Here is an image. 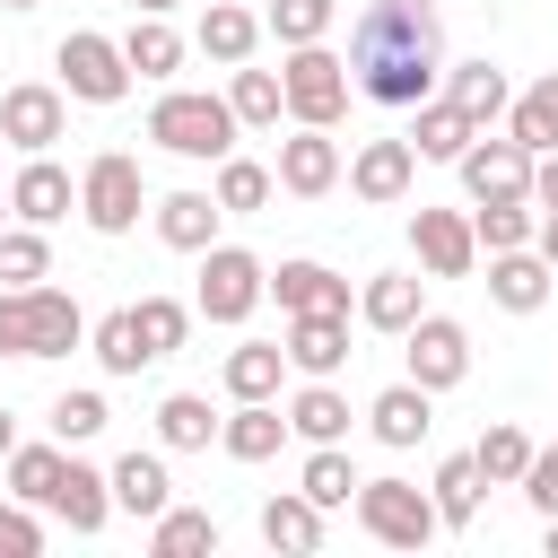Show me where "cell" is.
<instances>
[{"mask_svg":"<svg viewBox=\"0 0 558 558\" xmlns=\"http://www.w3.org/2000/svg\"><path fill=\"white\" fill-rule=\"evenodd\" d=\"M445 78V26L427 0H366L349 26V87L384 113L427 105Z\"/></svg>","mask_w":558,"mask_h":558,"instance_id":"6da1fadb","label":"cell"},{"mask_svg":"<svg viewBox=\"0 0 558 558\" xmlns=\"http://www.w3.org/2000/svg\"><path fill=\"white\" fill-rule=\"evenodd\" d=\"M87 340V314L70 288H0V357H70Z\"/></svg>","mask_w":558,"mask_h":558,"instance_id":"7a4b0ae2","label":"cell"},{"mask_svg":"<svg viewBox=\"0 0 558 558\" xmlns=\"http://www.w3.org/2000/svg\"><path fill=\"white\" fill-rule=\"evenodd\" d=\"M235 105L227 96H209V87H166L157 105H148V140L166 148V157H192V166H218L227 148H235Z\"/></svg>","mask_w":558,"mask_h":558,"instance_id":"3957f363","label":"cell"},{"mask_svg":"<svg viewBox=\"0 0 558 558\" xmlns=\"http://www.w3.org/2000/svg\"><path fill=\"white\" fill-rule=\"evenodd\" d=\"M140 209H148L140 157H131V148H96V157L78 166V218H87L96 235H131V227H140Z\"/></svg>","mask_w":558,"mask_h":558,"instance_id":"277c9868","label":"cell"},{"mask_svg":"<svg viewBox=\"0 0 558 558\" xmlns=\"http://www.w3.org/2000/svg\"><path fill=\"white\" fill-rule=\"evenodd\" d=\"M357 523H366V541H384V549H427L445 523H436V497L427 488H410V480H357Z\"/></svg>","mask_w":558,"mask_h":558,"instance_id":"5b68a950","label":"cell"},{"mask_svg":"<svg viewBox=\"0 0 558 558\" xmlns=\"http://www.w3.org/2000/svg\"><path fill=\"white\" fill-rule=\"evenodd\" d=\"M279 96H288V122H314V131H331V122L349 113V61H340V52H323V44H288Z\"/></svg>","mask_w":558,"mask_h":558,"instance_id":"8992f818","label":"cell"},{"mask_svg":"<svg viewBox=\"0 0 558 558\" xmlns=\"http://www.w3.org/2000/svg\"><path fill=\"white\" fill-rule=\"evenodd\" d=\"M262 296H270V270H262V253H244V244H209V253H201L192 314H209V323H244Z\"/></svg>","mask_w":558,"mask_h":558,"instance_id":"52a82bcc","label":"cell"},{"mask_svg":"<svg viewBox=\"0 0 558 558\" xmlns=\"http://www.w3.org/2000/svg\"><path fill=\"white\" fill-rule=\"evenodd\" d=\"M52 61H61V96H78V105H122V96H131V61H122V44L96 35V26L61 35Z\"/></svg>","mask_w":558,"mask_h":558,"instance_id":"ba28073f","label":"cell"},{"mask_svg":"<svg viewBox=\"0 0 558 558\" xmlns=\"http://www.w3.org/2000/svg\"><path fill=\"white\" fill-rule=\"evenodd\" d=\"M401 357H410V384L453 392V384L471 375V331H462L453 314H418V323L401 331Z\"/></svg>","mask_w":558,"mask_h":558,"instance_id":"9c48e42d","label":"cell"},{"mask_svg":"<svg viewBox=\"0 0 558 558\" xmlns=\"http://www.w3.org/2000/svg\"><path fill=\"white\" fill-rule=\"evenodd\" d=\"M453 166H462V192H471V201H532V148H523V140L471 131V148H462Z\"/></svg>","mask_w":558,"mask_h":558,"instance_id":"30bf717a","label":"cell"},{"mask_svg":"<svg viewBox=\"0 0 558 558\" xmlns=\"http://www.w3.org/2000/svg\"><path fill=\"white\" fill-rule=\"evenodd\" d=\"M410 253H418V270L427 279H471V262H480V235H471V218L462 209H410Z\"/></svg>","mask_w":558,"mask_h":558,"instance_id":"8fae6325","label":"cell"},{"mask_svg":"<svg viewBox=\"0 0 558 558\" xmlns=\"http://www.w3.org/2000/svg\"><path fill=\"white\" fill-rule=\"evenodd\" d=\"M61 131H70V96H61V87H35V78H26V87L0 96V140H9V148L44 157Z\"/></svg>","mask_w":558,"mask_h":558,"instance_id":"7c38bea8","label":"cell"},{"mask_svg":"<svg viewBox=\"0 0 558 558\" xmlns=\"http://www.w3.org/2000/svg\"><path fill=\"white\" fill-rule=\"evenodd\" d=\"M279 192H296V201H323L331 183H340V140L331 131H314V122H296V140H279Z\"/></svg>","mask_w":558,"mask_h":558,"instance_id":"4fadbf2b","label":"cell"},{"mask_svg":"<svg viewBox=\"0 0 558 558\" xmlns=\"http://www.w3.org/2000/svg\"><path fill=\"white\" fill-rule=\"evenodd\" d=\"M78 209V183H70V166H52V157H26L17 166V183H9V218L17 227H61Z\"/></svg>","mask_w":558,"mask_h":558,"instance_id":"5bb4252c","label":"cell"},{"mask_svg":"<svg viewBox=\"0 0 558 558\" xmlns=\"http://www.w3.org/2000/svg\"><path fill=\"white\" fill-rule=\"evenodd\" d=\"M410 183H418V148H410V140H366V148L349 157V192L375 201V209H392Z\"/></svg>","mask_w":558,"mask_h":558,"instance_id":"9a60e30c","label":"cell"},{"mask_svg":"<svg viewBox=\"0 0 558 558\" xmlns=\"http://www.w3.org/2000/svg\"><path fill=\"white\" fill-rule=\"evenodd\" d=\"M427 401H436V392H427V384H410V375H401V384H384V392L366 401V427H375V445L410 453V445L436 427V410H427Z\"/></svg>","mask_w":558,"mask_h":558,"instance_id":"2e32d148","label":"cell"},{"mask_svg":"<svg viewBox=\"0 0 558 558\" xmlns=\"http://www.w3.org/2000/svg\"><path fill=\"white\" fill-rule=\"evenodd\" d=\"M70 532H105V514H113V488H105V471L96 462H78V445L61 453V480H52V497H44Z\"/></svg>","mask_w":558,"mask_h":558,"instance_id":"e0dca14e","label":"cell"},{"mask_svg":"<svg viewBox=\"0 0 558 558\" xmlns=\"http://www.w3.org/2000/svg\"><path fill=\"white\" fill-rule=\"evenodd\" d=\"M288 366L296 375H340L349 366V314H288Z\"/></svg>","mask_w":558,"mask_h":558,"instance_id":"ac0fdd59","label":"cell"},{"mask_svg":"<svg viewBox=\"0 0 558 558\" xmlns=\"http://www.w3.org/2000/svg\"><path fill=\"white\" fill-rule=\"evenodd\" d=\"M549 279H558V270H549L532 244H514V253H488V296H497L506 314H541V305H549Z\"/></svg>","mask_w":558,"mask_h":558,"instance_id":"d6986e66","label":"cell"},{"mask_svg":"<svg viewBox=\"0 0 558 558\" xmlns=\"http://www.w3.org/2000/svg\"><path fill=\"white\" fill-rule=\"evenodd\" d=\"M270 296H279V314H349V279L323 262H279Z\"/></svg>","mask_w":558,"mask_h":558,"instance_id":"ffe728a7","label":"cell"},{"mask_svg":"<svg viewBox=\"0 0 558 558\" xmlns=\"http://www.w3.org/2000/svg\"><path fill=\"white\" fill-rule=\"evenodd\" d=\"M218 445H227V462H270L288 445V410L279 401H235L218 418Z\"/></svg>","mask_w":558,"mask_h":558,"instance_id":"44dd1931","label":"cell"},{"mask_svg":"<svg viewBox=\"0 0 558 558\" xmlns=\"http://www.w3.org/2000/svg\"><path fill=\"white\" fill-rule=\"evenodd\" d=\"M418 314H427V296H418L410 270H375V279L357 288V323H366V331H392V340H401Z\"/></svg>","mask_w":558,"mask_h":558,"instance_id":"7402d4cb","label":"cell"},{"mask_svg":"<svg viewBox=\"0 0 558 558\" xmlns=\"http://www.w3.org/2000/svg\"><path fill=\"white\" fill-rule=\"evenodd\" d=\"M471 131H480V122H471L462 105H445V96H427V105H410V131H401V140H410L418 157H436V166H453V157L471 148Z\"/></svg>","mask_w":558,"mask_h":558,"instance_id":"603a6c76","label":"cell"},{"mask_svg":"<svg viewBox=\"0 0 558 558\" xmlns=\"http://www.w3.org/2000/svg\"><path fill=\"white\" fill-rule=\"evenodd\" d=\"M218 218H227L218 192H166V201H157V235H166L174 253H209V244H218Z\"/></svg>","mask_w":558,"mask_h":558,"instance_id":"cb8c5ba5","label":"cell"},{"mask_svg":"<svg viewBox=\"0 0 558 558\" xmlns=\"http://www.w3.org/2000/svg\"><path fill=\"white\" fill-rule=\"evenodd\" d=\"M105 488H113V506H122V514H140V523L174 506V480H166V462H157V453H122V462L105 471Z\"/></svg>","mask_w":558,"mask_h":558,"instance_id":"d4e9b609","label":"cell"},{"mask_svg":"<svg viewBox=\"0 0 558 558\" xmlns=\"http://www.w3.org/2000/svg\"><path fill=\"white\" fill-rule=\"evenodd\" d=\"M192 44H201L218 70H235V61H253V44H262V17H253V9H235V0H209Z\"/></svg>","mask_w":558,"mask_h":558,"instance_id":"484cf974","label":"cell"},{"mask_svg":"<svg viewBox=\"0 0 558 558\" xmlns=\"http://www.w3.org/2000/svg\"><path fill=\"white\" fill-rule=\"evenodd\" d=\"M445 105H462V113L488 131V122L514 105V87H506V70H497V61H453V70H445Z\"/></svg>","mask_w":558,"mask_h":558,"instance_id":"4316f807","label":"cell"},{"mask_svg":"<svg viewBox=\"0 0 558 558\" xmlns=\"http://www.w3.org/2000/svg\"><path fill=\"white\" fill-rule=\"evenodd\" d=\"M480 488H488V480H480V462H471V453H445V462H436V480H427L436 523H445V532H471V523H480Z\"/></svg>","mask_w":558,"mask_h":558,"instance_id":"83f0119b","label":"cell"},{"mask_svg":"<svg viewBox=\"0 0 558 558\" xmlns=\"http://www.w3.org/2000/svg\"><path fill=\"white\" fill-rule=\"evenodd\" d=\"M262 541H270V549H288V558L323 549V506H314L305 488H279V497L262 506Z\"/></svg>","mask_w":558,"mask_h":558,"instance_id":"f1b7e54d","label":"cell"},{"mask_svg":"<svg viewBox=\"0 0 558 558\" xmlns=\"http://www.w3.org/2000/svg\"><path fill=\"white\" fill-rule=\"evenodd\" d=\"M279 375H288V349L279 340L227 349V401H279Z\"/></svg>","mask_w":558,"mask_h":558,"instance_id":"f546056e","label":"cell"},{"mask_svg":"<svg viewBox=\"0 0 558 558\" xmlns=\"http://www.w3.org/2000/svg\"><path fill=\"white\" fill-rule=\"evenodd\" d=\"M288 436H305V445H340L349 436V401L331 392V375H305V392L288 401Z\"/></svg>","mask_w":558,"mask_h":558,"instance_id":"4dcf8cb0","label":"cell"},{"mask_svg":"<svg viewBox=\"0 0 558 558\" xmlns=\"http://www.w3.org/2000/svg\"><path fill=\"white\" fill-rule=\"evenodd\" d=\"M506 140H523L532 157H541V148H558V70H541V78L506 105Z\"/></svg>","mask_w":558,"mask_h":558,"instance_id":"1f68e13d","label":"cell"},{"mask_svg":"<svg viewBox=\"0 0 558 558\" xmlns=\"http://www.w3.org/2000/svg\"><path fill=\"white\" fill-rule=\"evenodd\" d=\"M122 61H131V78H174L183 70V35L166 26V17H131V35H122Z\"/></svg>","mask_w":558,"mask_h":558,"instance_id":"d6a6232c","label":"cell"},{"mask_svg":"<svg viewBox=\"0 0 558 558\" xmlns=\"http://www.w3.org/2000/svg\"><path fill=\"white\" fill-rule=\"evenodd\" d=\"M227 105H235V122H244V131H279V113H288V96H279V70H253V61H235V78H227Z\"/></svg>","mask_w":558,"mask_h":558,"instance_id":"836d02e7","label":"cell"},{"mask_svg":"<svg viewBox=\"0 0 558 558\" xmlns=\"http://www.w3.org/2000/svg\"><path fill=\"white\" fill-rule=\"evenodd\" d=\"M209 192H218V209H227V218H253V209H270V192H279V174L227 148V157H218V183H209Z\"/></svg>","mask_w":558,"mask_h":558,"instance_id":"e575fe53","label":"cell"},{"mask_svg":"<svg viewBox=\"0 0 558 558\" xmlns=\"http://www.w3.org/2000/svg\"><path fill=\"white\" fill-rule=\"evenodd\" d=\"M157 445H166V453H201V445H218L209 401H201V392H166V401H157Z\"/></svg>","mask_w":558,"mask_h":558,"instance_id":"d590c367","label":"cell"},{"mask_svg":"<svg viewBox=\"0 0 558 558\" xmlns=\"http://www.w3.org/2000/svg\"><path fill=\"white\" fill-rule=\"evenodd\" d=\"M148 549L157 558H209L218 549V523L201 506H166V514H148Z\"/></svg>","mask_w":558,"mask_h":558,"instance_id":"8d00e7d4","label":"cell"},{"mask_svg":"<svg viewBox=\"0 0 558 558\" xmlns=\"http://www.w3.org/2000/svg\"><path fill=\"white\" fill-rule=\"evenodd\" d=\"M532 227H541L532 201H471V235H480V253H514V244H532Z\"/></svg>","mask_w":558,"mask_h":558,"instance_id":"74e56055","label":"cell"},{"mask_svg":"<svg viewBox=\"0 0 558 558\" xmlns=\"http://www.w3.org/2000/svg\"><path fill=\"white\" fill-rule=\"evenodd\" d=\"M87 349H96V366H105V375H140V366H148V349H140V323H131V305L96 314V323H87Z\"/></svg>","mask_w":558,"mask_h":558,"instance_id":"f35d334b","label":"cell"},{"mask_svg":"<svg viewBox=\"0 0 558 558\" xmlns=\"http://www.w3.org/2000/svg\"><path fill=\"white\" fill-rule=\"evenodd\" d=\"M131 323H140V349H148V366H157V357H174V349H183L192 305H183V296H140V305H131Z\"/></svg>","mask_w":558,"mask_h":558,"instance_id":"ab89813d","label":"cell"},{"mask_svg":"<svg viewBox=\"0 0 558 558\" xmlns=\"http://www.w3.org/2000/svg\"><path fill=\"white\" fill-rule=\"evenodd\" d=\"M61 453H70L61 436H52V445H9V497H17V506H44L52 480H61Z\"/></svg>","mask_w":558,"mask_h":558,"instance_id":"60d3db41","label":"cell"},{"mask_svg":"<svg viewBox=\"0 0 558 558\" xmlns=\"http://www.w3.org/2000/svg\"><path fill=\"white\" fill-rule=\"evenodd\" d=\"M35 279H52V244H44V227H0V288H35Z\"/></svg>","mask_w":558,"mask_h":558,"instance_id":"b9f144b4","label":"cell"},{"mask_svg":"<svg viewBox=\"0 0 558 558\" xmlns=\"http://www.w3.org/2000/svg\"><path fill=\"white\" fill-rule=\"evenodd\" d=\"M471 462H480V480H488V488H514V480H523V462H532V436L497 418V427L471 445Z\"/></svg>","mask_w":558,"mask_h":558,"instance_id":"7bdbcfd3","label":"cell"},{"mask_svg":"<svg viewBox=\"0 0 558 558\" xmlns=\"http://www.w3.org/2000/svg\"><path fill=\"white\" fill-rule=\"evenodd\" d=\"M296 488L331 514V506H349V497H357V471H349V453H340V445H314V453H305V471H296Z\"/></svg>","mask_w":558,"mask_h":558,"instance_id":"ee69618b","label":"cell"},{"mask_svg":"<svg viewBox=\"0 0 558 558\" xmlns=\"http://www.w3.org/2000/svg\"><path fill=\"white\" fill-rule=\"evenodd\" d=\"M331 9H340V0H270L262 35H279V44H323V35H331Z\"/></svg>","mask_w":558,"mask_h":558,"instance_id":"f6af8a7d","label":"cell"},{"mask_svg":"<svg viewBox=\"0 0 558 558\" xmlns=\"http://www.w3.org/2000/svg\"><path fill=\"white\" fill-rule=\"evenodd\" d=\"M44 418H52V436H61V445H87V436H105V418H113V410H105V392H61Z\"/></svg>","mask_w":558,"mask_h":558,"instance_id":"bcb514c9","label":"cell"},{"mask_svg":"<svg viewBox=\"0 0 558 558\" xmlns=\"http://www.w3.org/2000/svg\"><path fill=\"white\" fill-rule=\"evenodd\" d=\"M35 549H44V523H35V506L0 497V558H35Z\"/></svg>","mask_w":558,"mask_h":558,"instance_id":"7dc6e473","label":"cell"},{"mask_svg":"<svg viewBox=\"0 0 558 558\" xmlns=\"http://www.w3.org/2000/svg\"><path fill=\"white\" fill-rule=\"evenodd\" d=\"M514 488H523V497H532V514L549 523V514H558V445H549V453L532 445V462H523V480H514Z\"/></svg>","mask_w":558,"mask_h":558,"instance_id":"c3c4849f","label":"cell"},{"mask_svg":"<svg viewBox=\"0 0 558 558\" xmlns=\"http://www.w3.org/2000/svg\"><path fill=\"white\" fill-rule=\"evenodd\" d=\"M532 209H558V148L532 157Z\"/></svg>","mask_w":558,"mask_h":558,"instance_id":"681fc988","label":"cell"},{"mask_svg":"<svg viewBox=\"0 0 558 558\" xmlns=\"http://www.w3.org/2000/svg\"><path fill=\"white\" fill-rule=\"evenodd\" d=\"M532 253L558 270V209H541V227H532Z\"/></svg>","mask_w":558,"mask_h":558,"instance_id":"f907efd6","label":"cell"},{"mask_svg":"<svg viewBox=\"0 0 558 558\" xmlns=\"http://www.w3.org/2000/svg\"><path fill=\"white\" fill-rule=\"evenodd\" d=\"M9 445H17V427H9V410H0V462H9Z\"/></svg>","mask_w":558,"mask_h":558,"instance_id":"816d5d0a","label":"cell"},{"mask_svg":"<svg viewBox=\"0 0 558 558\" xmlns=\"http://www.w3.org/2000/svg\"><path fill=\"white\" fill-rule=\"evenodd\" d=\"M131 9H148V17H166V9H174V0H131Z\"/></svg>","mask_w":558,"mask_h":558,"instance_id":"f5cc1de1","label":"cell"},{"mask_svg":"<svg viewBox=\"0 0 558 558\" xmlns=\"http://www.w3.org/2000/svg\"><path fill=\"white\" fill-rule=\"evenodd\" d=\"M549 558H558V514H549Z\"/></svg>","mask_w":558,"mask_h":558,"instance_id":"db71d44e","label":"cell"},{"mask_svg":"<svg viewBox=\"0 0 558 558\" xmlns=\"http://www.w3.org/2000/svg\"><path fill=\"white\" fill-rule=\"evenodd\" d=\"M0 9H35V0H0Z\"/></svg>","mask_w":558,"mask_h":558,"instance_id":"11a10c76","label":"cell"},{"mask_svg":"<svg viewBox=\"0 0 558 558\" xmlns=\"http://www.w3.org/2000/svg\"><path fill=\"white\" fill-rule=\"evenodd\" d=\"M0 227H9V201H0Z\"/></svg>","mask_w":558,"mask_h":558,"instance_id":"9f6ffc18","label":"cell"}]
</instances>
